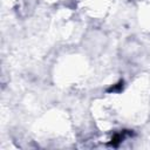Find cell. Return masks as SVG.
<instances>
[{"instance_id": "obj_1", "label": "cell", "mask_w": 150, "mask_h": 150, "mask_svg": "<svg viewBox=\"0 0 150 150\" xmlns=\"http://www.w3.org/2000/svg\"><path fill=\"white\" fill-rule=\"evenodd\" d=\"M130 132H128V130H124V131H122V132H116L114 136H112V138H111V142L109 143V145H112V146H117L124 138H125V136L127 135H129Z\"/></svg>"}, {"instance_id": "obj_2", "label": "cell", "mask_w": 150, "mask_h": 150, "mask_svg": "<svg viewBox=\"0 0 150 150\" xmlns=\"http://www.w3.org/2000/svg\"><path fill=\"white\" fill-rule=\"evenodd\" d=\"M122 88H123V81H120V82L116 83L115 86H111V87L108 89V91H121Z\"/></svg>"}]
</instances>
